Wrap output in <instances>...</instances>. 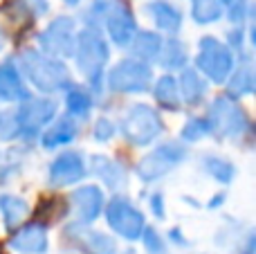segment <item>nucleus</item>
<instances>
[{
	"instance_id": "obj_1",
	"label": "nucleus",
	"mask_w": 256,
	"mask_h": 254,
	"mask_svg": "<svg viewBox=\"0 0 256 254\" xmlns=\"http://www.w3.org/2000/svg\"><path fill=\"white\" fill-rule=\"evenodd\" d=\"M162 130L160 117L148 106H135L126 117V135L135 144H146Z\"/></svg>"
},
{
	"instance_id": "obj_2",
	"label": "nucleus",
	"mask_w": 256,
	"mask_h": 254,
	"mask_svg": "<svg viewBox=\"0 0 256 254\" xmlns=\"http://www.w3.org/2000/svg\"><path fill=\"white\" fill-rule=\"evenodd\" d=\"M150 84V70L135 61H122L110 72V88L120 92H144Z\"/></svg>"
},
{
	"instance_id": "obj_3",
	"label": "nucleus",
	"mask_w": 256,
	"mask_h": 254,
	"mask_svg": "<svg viewBox=\"0 0 256 254\" xmlns=\"http://www.w3.org/2000/svg\"><path fill=\"white\" fill-rule=\"evenodd\" d=\"M198 63L214 81H222L227 76V72H230V68H232V54L227 52L218 40L204 38V40H200Z\"/></svg>"
},
{
	"instance_id": "obj_4",
	"label": "nucleus",
	"mask_w": 256,
	"mask_h": 254,
	"mask_svg": "<svg viewBox=\"0 0 256 254\" xmlns=\"http://www.w3.org/2000/svg\"><path fill=\"white\" fill-rule=\"evenodd\" d=\"M186 151H182L180 146H176V144H168V146H160L158 151H153V156L146 158L144 162L140 164V176L146 180V182H150V180L160 178V176H164L166 171H171L173 166L180 162V158L184 156Z\"/></svg>"
},
{
	"instance_id": "obj_5",
	"label": "nucleus",
	"mask_w": 256,
	"mask_h": 254,
	"mask_svg": "<svg viewBox=\"0 0 256 254\" xmlns=\"http://www.w3.org/2000/svg\"><path fill=\"white\" fill-rule=\"evenodd\" d=\"M108 223L126 238H137L140 236V230H142V216L135 207H130L126 200L117 198L112 200L110 210H108Z\"/></svg>"
},
{
	"instance_id": "obj_6",
	"label": "nucleus",
	"mask_w": 256,
	"mask_h": 254,
	"mask_svg": "<svg viewBox=\"0 0 256 254\" xmlns=\"http://www.w3.org/2000/svg\"><path fill=\"white\" fill-rule=\"evenodd\" d=\"M84 174L86 169L79 153H63L61 158L54 160L52 169H50V178L54 184H70L74 180L84 178Z\"/></svg>"
},
{
	"instance_id": "obj_7",
	"label": "nucleus",
	"mask_w": 256,
	"mask_h": 254,
	"mask_svg": "<svg viewBox=\"0 0 256 254\" xmlns=\"http://www.w3.org/2000/svg\"><path fill=\"white\" fill-rule=\"evenodd\" d=\"M54 115V104L52 102H32L27 106H20V110L16 112L18 126H20V135L25 130H38L40 124L50 120Z\"/></svg>"
},
{
	"instance_id": "obj_8",
	"label": "nucleus",
	"mask_w": 256,
	"mask_h": 254,
	"mask_svg": "<svg viewBox=\"0 0 256 254\" xmlns=\"http://www.w3.org/2000/svg\"><path fill=\"white\" fill-rule=\"evenodd\" d=\"M72 202H74L81 220H92L97 218L99 210H102V192L94 187H84L72 196Z\"/></svg>"
},
{
	"instance_id": "obj_9",
	"label": "nucleus",
	"mask_w": 256,
	"mask_h": 254,
	"mask_svg": "<svg viewBox=\"0 0 256 254\" xmlns=\"http://www.w3.org/2000/svg\"><path fill=\"white\" fill-rule=\"evenodd\" d=\"M20 97H25V86L20 84V74L12 63H2L0 66V99L12 102Z\"/></svg>"
},
{
	"instance_id": "obj_10",
	"label": "nucleus",
	"mask_w": 256,
	"mask_h": 254,
	"mask_svg": "<svg viewBox=\"0 0 256 254\" xmlns=\"http://www.w3.org/2000/svg\"><path fill=\"white\" fill-rule=\"evenodd\" d=\"M12 246L20 252H34V254H43L48 248V236H45L43 228H27L22 230L18 236H14Z\"/></svg>"
},
{
	"instance_id": "obj_11",
	"label": "nucleus",
	"mask_w": 256,
	"mask_h": 254,
	"mask_svg": "<svg viewBox=\"0 0 256 254\" xmlns=\"http://www.w3.org/2000/svg\"><path fill=\"white\" fill-rule=\"evenodd\" d=\"M108 25H110L112 40H115L117 45H126L128 40L132 38V30H135V25H132V18L128 16L124 9H122L120 14H115V16H110Z\"/></svg>"
},
{
	"instance_id": "obj_12",
	"label": "nucleus",
	"mask_w": 256,
	"mask_h": 254,
	"mask_svg": "<svg viewBox=\"0 0 256 254\" xmlns=\"http://www.w3.org/2000/svg\"><path fill=\"white\" fill-rule=\"evenodd\" d=\"M74 135H76V126L70 120H61L43 135V144L48 148H52V146H58V144H68Z\"/></svg>"
},
{
	"instance_id": "obj_13",
	"label": "nucleus",
	"mask_w": 256,
	"mask_h": 254,
	"mask_svg": "<svg viewBox=\"0 0 256 254\" xmlns=\"http://www.w3.org/2000/svg\"><path fill=\"white\" fill-rule=\"evenodd\" d=\"M158 99L164 104L166 108H171V110H178V106H180V102H178V88H176V81L171 79V76H162L158 84Z\"/></svg>"
},
{
	"instance_id": "obj_14",
	"label": "nucleus",
	"mask_w": 256,
	"mask_h": 254,
	"mask_svg": "<svg viewBox=\"0 0 256 254\" xmlns=\"http://www.w3.org/2000/svg\"><path fill=\"white\" fill-rule=\"evenodd\" d=\"M182 94H184L186 102H198L204 94V84L198 79L194 70H186L182 74Z\"/></svg>"
},
{
	"instance_id": "obj_15",
	"label": "nucleus",
	"mask_w": 256,
	"mask_h": 254,
	"mask_svg": "<svg viewBox=\"0 0 256 254\" xmlns=\"http://www.w3.org/2000/svg\"><path fill=\"white\" fill-rule=\"evenodd\" d=\"M90 106H92V97L86 92L84 88H74L68 94V108H70L72 115H88Z\"/></svg>"
},
{
	"instance_id": "obj_16",
	"label": "nucleus",
	"mask_w": 256,
	"mask_h": 254,
	"mask_svg": "<svg viewBox=\"0 0 256 254\" xmlns=\"http://www.w3.org/2000/svg\"><path fill=\"white\" fill-rule=\"evenodd\" d=\"M2 212H4V216H7V225L12 228L14 223H18V220H22L25 218V214H27V205L20 200V198H14V196H7V198H2Z\"/></svg>"
},
{
	"instance_id": "obj_17",
	"label": "nucleus",
	"mask_w": 256,
	"mask_h": 254,
	"mask_svg": "<svg viewBox=\"0 0 256 254\" xmlns=\"http://www.w3.org/2000/svg\"><path fill=\"white\" fill-rule=\"evenodd\" d=\"M158 9H162V14H153L155 22L166 32H176L178 27H180V14H178L171 4H164V2H158Z\"/></svg>"
},
{
	"instance_id": "obj_18",
	"label": "nucleus",
	"mask_w": 256,
	"mask_h": 254,
	"mask_svg": "<svg viewBox=\"0 0 256 254\" xmlns=\"http://www.w3.org/2000/svg\"><path fill=\"white\" fill-rule=\"evenodd\" d=\"M166 52L171 54V58L162 63L164 68H180L182 63L186 61V50H184V45H180L176 38L166 40V45H164V54H166Z\"/></svg>"
},
{
	"instance_id": "obj_19",
	"label": "nucleus",
	"mask_w": 256,
	"mask_h": 254,
	"mask_svg": "<svg viewBox=\"0 0 256 254\" xmlns=\"http://www.w3.org/2000/svg\"><path fill=\"white\" fill-rule=\"evenodd\" d=\"M209 130H212V128H209L207 122H202V120H191L189 124L184 126V130H182V138L189 140V142H194V140H198V138H202V135H207Z\"/></svg>"
},
{
	"instance_id": "obj_20",
	"label": "nucleus",
	"mask_w": 256,
	"mask_h": 254,
	"mask_svg": "<svg viewBox=\"0 0 256 254\" xmlns=\"http://www.w3.org/2000/svg\"><path fill=\"white\" fill-rule=\"evenodd\" d=\"M207 169L212 171V174L216 176L218 180H222V182H230L232 174H234V166L227 164L225 160H212V162H207Z\"/></svg>"
},
{
	"instance_id": "obj_21",
	"label": "nucleus",
	"mask_w": 256,
	"mask_h": 254,
	"mask_svg": "<svg viewBox=\"0 0 256 254\" xmlns=\"http://www.w3.org/2000/svg\"><path fill=\"white\" fill-rule=\"evenodd\" d=\"M146 248H148L150 254H164V246H162V238L155 234V230H146Z\"/></svg>"
},
{
	"instance_id": "obj_22",
	"label": "nucleus",
	"mask_w": 256,
	"mask_h": 254,
	"mask_svg": "<svg viewBox=\"0 0 256 254\" xmlns=\"http://www.w3.org/2000/svg\"><path fill=\"white\" fill-rule=\"evenodd\" d=\"M112 133H115V128H112V124H110L108 120H99V122H97V126H94V138L102 140V142H104V140L110 138Z\"/></svg>"
},
{
	"instance_id": "obj_23",
	"label": "nucleus",
	"mask_w": 256,
	"mask_h": 254,
	"mask_svg": "<svg viewBox=\"0 0 256 254\" xmlns=\"http://www.w3.org/2000/svg\"><path fill=\"white\" fill-rule=\"evenodd\" d=\"M150 207H153V212L160 216V218H162V210H160V196H153V198H150Z\"/></svg>"
}]
</instances>
